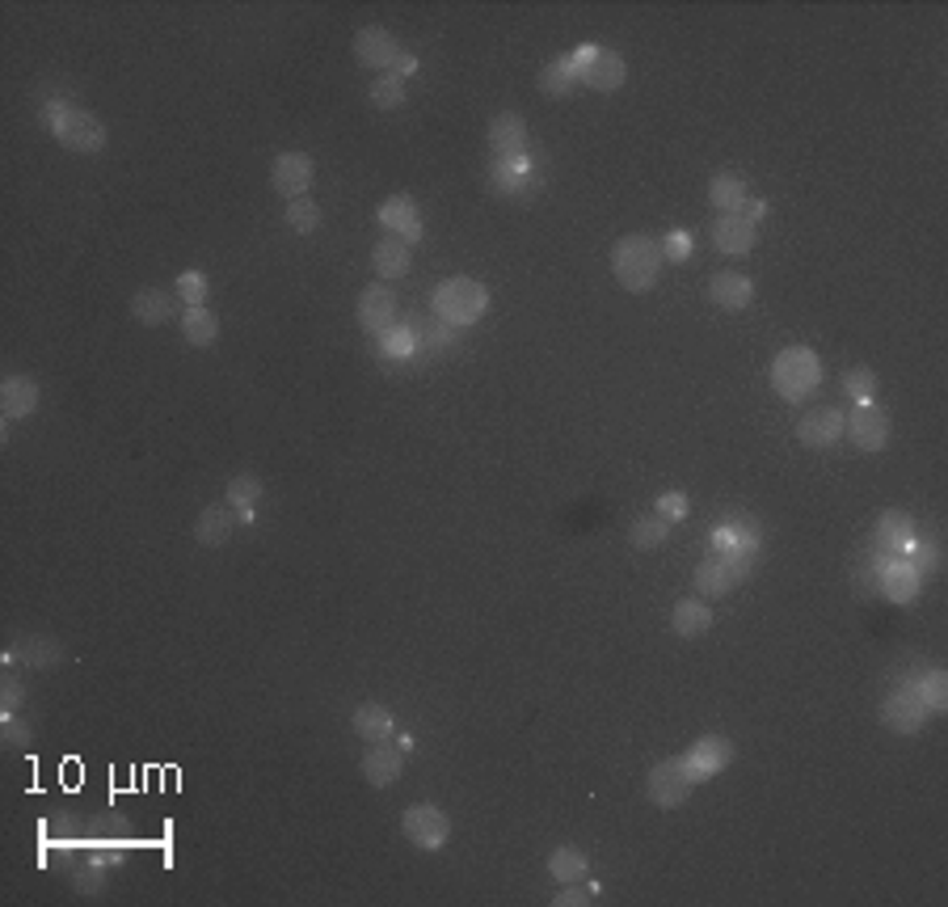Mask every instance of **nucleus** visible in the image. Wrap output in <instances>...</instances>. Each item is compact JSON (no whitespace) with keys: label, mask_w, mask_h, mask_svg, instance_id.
Listing matches in <instances>:
<instances>
[{"label":"nucleus","mask_w":948,"mask_h":907,"mask_svg":"<svg viewBox=\"0 0 948 907\" xmlns=\"http://www.w3.org/2000/svg\"><path fill=\"white\" fill-rule=\"evenodd\" d=\"M663 245H658V237H649V232H629V237H620L616 245H611V275H616V283L624 288V292H649L654 283H658V275H663Z\"/></svg>","instance_id":"1"},{"label":"nucleus","mask_w":948,"mask_h":907,"mask_svg":"<svg viewBox=\"0 0 948 907\" xmlns=\"http://www.w3.org/2000/svg\"><path fill=\"white\" fill-rule=\"evenodd\" d=\"M42 128L51 131L63 148H72V153H81V157L101 153L106 140H110V131H106V123L97 119L94 110L72 106V101H51V106L42 110Z\"/></svg>","instance_id":"2"},{"label":"nucleus","mask_w":948,"mask_h":907,"mask_svg":"<svg viewBox=\"0 0 948 907\" xmlns=\"http://www.w3.org/2000/svg\"><path fill=\"white\" fill-rule=\"evenodd\" d=\"M430 313L451 329L473 325L489 313V288L481 279H469V275H451L430 292Z\"/></svg>","instance_id":"3"},{"label":"nucleus","mask_w":948,"mask_h":907,"mask_svg":"<svg viewBox=\"0 0 948 907\" xmlns=\"http://www.w3.org/2000/svg\"><path fill=\"white\" fill-rule=\"evenodd\" d=\"M822 385V359L810 347H785L780 355L771 359V389L780 392V401L801 406L810 392H818Z\"/></svg>","instance_id":"4"},{"label":"nucleus","mask_w":948,"mask_h":907,"mask_svg":"<svg viewBox=\"0 0 948 907\" xmlns=\"http://www.w3.org/2000/svg\"><path fill=\"white\" fill-rule=\"evenodd\" d=\"M573 64H578V81L586 89H595V94H616L624 85V76H629L624 56L611 51V47H599V43H582L573 51Z\"/></svg>","instance_id":"5"},{"label":"nucleus","mask_w":948,"mask_h":907,"mask_svg":"<svg viewBox=\"0 0 948 907\" xmlns=\"http://www.w3.org/2000/svg\"><path fill=\"white\" fill-rule=\"evenodd\" d=\"M746 575H751V553L713 549L695 566V591H700L704 600H721V595H729Z\"/></svg>","instance_id":"6"},{"label":"nucleus","mask_w":948,"mask_h":907,"mask_svg":"<svg viewBox=\"0 0 948 907\" xmlns=\"http://www.w3.org/2000/svg\"><path fill=\"white\" fill-rule=\"evenodd\" d=\"M401 832H405V841H410L413 848L439 852L442 844L451 841V819H447V810L435 807V802H413V807L401 814Z\"/></svg>","instance_id":"7"},{"label":"nucleus","mask_w":948,"mask_h":907,"mask_svg":"<svg viewBox=\"0 0 948 907\" xmlns=\"http://www.w3.org/2000/svg\"><path fill=\"white\" fill-rule=\"evenodd\" d=\"M733 755H738L733 739H726V735H700L679 760H683V769L692 773L695 785H704V781L721 777L729 764H733Z\"/></svg>","instance_id":"8"},{"label":"nucleus","mask_w":948,"mask_h":907,"mask_svg":"<svg viewBox=\"0 0 948 907\" xmlns=\"http://www.w3.org/2000/svg\"><path fill=\"white\" fill-rule=\"evenodd\" d=\"M692 789H695V781L692 773L683 769V760H658V764L649 769V777H645V798L663 810L683 807V802L692 798Z\"/></svg>","instance_id":"9"},{"label":"nucleus","mask_w":948,"mask_h":907,"mask_svg":"<svg viewBox=\"0 0 948 907\" xmlns=\"http://www.w3.org/2000/svg\"><path fill=\"white\" fill-rule=\"evenodd\" d=\"M354 60L372 72H397L405 60V47L397 43V34L388 26H363L354 34Z\"/></svg>","instance_id":"10"},{"label":"nucleus","mask_w":948,"mask_h":907,"mask_svg":"<svg viewBox=\"0 0 948 907\" xmlns=\"http://www.w3.org/2000/svg\"><path fill=\"white\" fill-rule=\"evenodd\" d=\"M843 435L852 439L855 452H885V444H889V414H885L882 406H855L848 422H843Z\"/></svg>","instance_id":"11"},{"label":"nucleus","mask_w":948,"mask_h":907,"mask_svg":"<svg viewBox=\"0 0 948 907\" xmlns=\"http://www.w3.org/2000/svg\"><path fill=\"white\" fill-rule=\"evenodd\" d=\"M397 309H401V300L392 288H384V283H372V288H363L358 292V304H354V317L363 325V334L367 338H379L388 325H397Z\"/></svg>","instance_id":"12"},{"label":"nucleus","mask_w":948,"mask_h":907,"mask_svg":"<svg viewBox=\"0 0 948 907\" xmlns=\"http://www.w3.org/2000/svg\"><path fill=\"white\" fill-rule=\"evenodd\" d=\"M313 178H316V165L313 157H304V153H279L275 165H270V186H275V195H283L287 203L308 195V191H313Z\"/></svg>","instance_id":"13"},{"label":"nucleus","mask_w":948,"mask_h":907,"mask_svg":"<svg viewBox=\"0 0 948 907\" xmlns=\"http://www.w3.org/2000/svg\"><path fill=\"white\" fill-rule=\"evenodd\" d=\"M376 220L388 237H401L405 245H417L422 232H426V225H422V207H417L410 195H388L384 203H379Z\"/></svg>","instance_id":"14"},{"label":"nucleus","mask_w":948,"mask_h":907,"mask_svg":"<svg viewBox=\"0 0 948 907\" xmlns=\"http://www.w3.org/2000/svg\"><path fill=\"white\" fill-rule=\"evenodd\" d=\"M758 241V225L746 211H729L713 220V245L726 254V258H746Z\"/></svg>","instance_id":"15"},{"label":"nucleus","mask_w":948,"mask_h":907,"mask_svg":"<svg viewBox=\"0 0 948 907\" xmlns=\"http://www.w3.org/2000/svg\"><path fill=\"white\" fill-rule=\"evenodd\" d=\"M843 422H848V414L835 410V406L810 410L805 419L797 422V439H801L805 448H814V452H826V448H835V444L843 439Z\"/></svg>","instance_id":"16"},{"label":"nucleus","mask_w":948,"mask_h":907,"mask_svg":"<svg viewBox=\"0 0 948 907\" xmlns=\"http://www.w3.org/2000/svg\"><path fill=\"white\" fill-rule=\"evenodd\" d=\"M927 717H932V710L919 701L915 688H894L882 705V722L889 730H898V735H915Z\"/></svg>","instance_id":"17"},{"label":"nucleus","mask_w":948,"mask_h":907,"mask_svg":"<svg viewBox=\"0 0 948 907\" xmlns=\"http://www.w3.org/2000/svg\"><path fill=\"white\" fill-rule=\"evenodd\" d=\"M527 144H532L527 123H523L514 110L494 114V123H489V148H494V161H519V157H527Z\"/></svg>","instance_id":"18"},{"label":"nucleus","mask_w":948,"mask_h":907,"mask_svg":"<svg viewBox=\"0 0 948 907\" xmlns=\"http://www.w3.org/2000/svg\"><path fill=\"white\" fill-rule=\"evenodd\" d=\"M401 773H405V747L367 743V751H363V781H367V785L388 789V785L401 781Z\"/></svg>","instance_id":"19"},{"label":"nucleus","mask_w":948,"mask_h":907,"mask_svg":"<svg viewBox=\"0 0 948 907\" xmlns=\"http://www.w3.org/2000/svg\"><path fill=\"white\" fill-rule=\"evenodd\" d=\"M38 397H42L38 380L22 376V372L4 376V380H0V419H4V422L31 419L34 410H38Z\"/></svg>","instance_id":"20"},{"label":"nucleus","mask_w":948,"mask_h":907,"mask_svg":"<svg viewBox=\"0 0 948 907\" xmlns=\"http://www.w3.org/2000/svg\"><path fill=\"white\" fill-rule=\"evenodd\" d=\"M236 507L232 503H216V507H203L198 519H194V536H198V545H207V549H220L232 541V532H236Z\"/></svg>","instance_id":"21"},{"label":"nucleus","mask_w":948,"mask_h":907,"mask_svg":"<svg viewBox=\"0 0 948 907\" xmlns=\"http://www.w3.org/2000/svg\"><path fill=\"white\" fill-rule=\"evenodd\" d=\"M708 300H713L721 313H742V309H751V300H755V283H751L746 275H738V270H721V275L708 279Z\"/></svg>","instance_id":"22"},{"label":"nucleus","mask_w":948,"mask_h":907,"mask_svg":"<svg viewBox=\"0 0 948 907\" xmlns=\"http://www.w3.org/2000/svg\"><path fill=\"white\" fill-rule=\"evenodd\" d=\"M178 295L165 292V288H139V292L131 295V317L139 325H148V329H157V325L173 322V313H178Z\"/></svg>","instance_id":"23"},{"label":"nucleus","mask_w":948,"mask_h":907,"mask_svg":"<svg viewBox=\"0 0 948 907\" xmlns=\"http://www.w3.org/2000/svg\"><path fill=\"white\" fill-rule=\"evenodd\" d=\"M350 726H354V735L363 739V743H388L392 735H397V717L388 705H379V701H363L354 717H350Z\"/></svg>","instance_id":"24"},{"label":"nucleus","mask_w":948,"mask_h":907,"mask_svg":"<svg viewBox=\"0 0 948 907\" xmlns=\"http://www.w3.org/2000/svg\"><path fill=\"white\" fill-rule=\"evenodd\" d=\"M413 245H405L401 237H384L376 241V250H372V266H376V275L384 283H397V279H405L413 266Z\"/></svg>","instance_id":"25"},{"label":"nucleus","mask_w":948,"mask_h":907,"mask_svg":"<svg viewBox=\"0 0 948 907\" xmlns=\"http://www.w3.org/2000/svg\"><path fill=\"white\" fill-rule=\"evenodd\" d=\"M915 545V519L907 511H885L877 519V549L885 557H902V553Z\"/></svg>","instance_id":"26"},{"label":"nucleus","mask_w":948,"mask_h":907,"mask_svg":"<svg viewBox=\"0 0 948 907\" xmlns=\"http://www.w3.org/2000/svg\"><path fill=\"white\" fill-rule=\"evenodd\" d=\"M708 198H713L717 216L746 211V203H751V182H746L742 173H713V182H708Z\"/></svg>","instance_id":"27"},{"label":"nucleus","mask_w":948,"mask_h":907,"mask_svg":"<svg viewBox=\"0 0 948 907\" xmlns=\"http://www.w3.org/2000/svg\"><path fill=\"white\" fill-rule=\"evenodd\" d=\"M670 625H674L679 638H704V633L713 629V608H708V600H704V595H683V600L674 604V613H670Z\"/></svg>","instance_id":"28"},{"label":"nucleus","mask_w":948,"mask_h":907,"mask_svg":"<svg viewBox=\"0 0 948 907\" xmlns=\"http://www.w3.org/2000/svg\"><path fill=\"white\" fill-rule=\"evenodd\" d=\"M882 591L894 604H911L919 595V570L907 557H889L882 566Z\"/></svg>","instance_id":"29"},{"label":"nucleus","mask_w":948,"mask_h":907,"mask_svg":"<svg viewBox=\"0 0 948 907\" xmlns=\"http://www.w3.org/2000/svg\"><path fill=\"white\" fill-rule=\"evenodd\" d=\"M182 338H186L190 347H216V338H220V317L203 304V309H186L182 313Z\"/></svg>","instance_id":"30"},{"label":"nucleus","mask_w":948,"mask_h":907,"mask_svg":"<svg viewBox=\"0 0 948 907\" xmlns=\"http://www.w3.org/2000/svg\"><path fill=\"white\" fill-rule=\"evenodd\" d=\"M539 89H544L548 98H569V94L578 89V64H573V56L548 60V64L539 68Z\"/></svg>","instance_id":"31"},{"label":"nucleus","mask_w":948,"mask_h":907,"mask_svg":"<svg viewBox=\"0 0 948 907\" xmlns=\"http://www.w3.org/2000/svg\"><path fill=\"white\" fill-rule=\"evenodd\" d=\"M489 178H494V191H498V195H523V191L532 186V161H527V157H519V161H494Z\"/></svg>","instance_id":"32"},{"label":"nucleus","mask_w":948,"mask_h":907,"mask_svg":"<svg viewBox=\"0 0 948 907\" xmlns=\"http://www.w3.org/2000/svg\"><path fill=\"white\" fill-rule=\"evenodd\" d=\"M548 874L557 878L561 886H566V882H582V878H586V852L573 848V844L552 848V852H548Z\"/></svg>","instance_id":"33"},{"label":"nucleus","mask_w":948,"mask_h":907,"mask_svg":"<svg viewBox=\"0 0 948 907\" xmlns=\"http://www.w3.org/2000/svg\"><path fill=\"white\" fill-rule=\"evenodd\" d=\"M410 325H413V338H417V351H422V355H442L447 347H455V338L447 334V325H442L439 317H435V322H430V317H410Z\"/></svg>","instance_id":"34"},{"label":"nucleus","mask_w":948,"mask_h":907,"mask_svg":"<svg viewBox=\"0 0 948 907\" xmlns=\"http://www.w3.org/2000/svg\"><path fill=\"white\" fill-rule=\"evenodd\" d=\"M9 658H22V663H31V667H56L63 658L60 642H51V638H22L17 646L9 650Z\"/></svg>","instance_id":"35"},{"label":"nucleus","mask_w":948,"mask_h":907,"mask_svg":"<svg viewBox=\"0 0 948 907\" xmlns=\"http://www.w3.org/2000/svg\"><path fill=\"white\" fill-rule=\"evenodd\" d=\"M376 351L384 359H410L417 351V338H413V325L410 322H397L388 325L384 334L376 338Z\"/></svg>","instance_id":"36"},{"label":"nucleus","mask_w":948,"mask_h":907,"mask_svg":"<svg viewBox=\"0 0 948 907\" xmlns=\"http://www.w3.org/2000/svg\"><path fill=\"white\" fill-rule=\"evenodd\" d=\"M666 536H670V523H666L663 516H641L636 523H632V532H629L632 549H645V553L663 549Z\"/></svg>","instance_id":"37"},{"label":"nucleus","mask_w":948,"mask_h":907,"mask_svg":"<svg viewBox=\"0 0 948 907\" xmlns=\"http://www.w3.org/2000/svg\"><path fill=\"white\" fill-rule=\"evenodd\" d=\"M372 106L376 110H401L405 106V76L401 72H379L372 85Z\"/></svg>","instance_id":"38"},{"label":"nucleus","mask_w":948,"mask_h":907,"mask_svg":"<svg viewBox=\"0 0 948 907\" xmlns=\"http://www.w3.org/2000/svg\"><path fill=\"white\" fill-rule=\"evenodd\" d=\"M915 692H919V701H923V705H927L932 713L948 710V676L940 672V667L923 672V676L915 680Z\"/></svg>","instance_id":"39"},{"label":"nucleus","mask_w":948,"mask_h":907,"mask_svg":"<svg viewBox=\"0 0 948 907\" xmlns=\"http://www.w3.org/2000/svg\"><path fill=\"white\" fill-rule=\"evenodd\" d=\"M173 295H178L186 309H203V304H207V295H211V283H207V275H203V270H182V275H178V283H173Z\"/></svg>","instance_id":"40"},{"label":"nucleus","mask_w":948,"mask_h":907,"mask_svg":"<svg viewBox=\"0 0 948 907\" xmlns=\"http://www.w3.org/2000/svg\"><path fill=\"white\" fill-rule=\"evenodd\" d=\"M843 389H848V397H852L855 406H868L873 392H877V372H873L868 363H855V367L843 372Z\"/></svg>","instance_id":"41"},{"label":"nucleus","mask_w":948,"mask_h":907,"mask_svg":"<svg viewBox=\"0 0 948 907\" xmlns=\"http://www.w3.org/2000/svg\"><path fill=\"white\" fill-rule=\"evenodd\" d=\"M287 225H291V232H300V237H313L316 228H320V207L313 203V195L287 203Z\"/></svg>","instance_id":"42"},{"label":"nucleus","mask_w":948,"mask_h":907,"mask_svg":"<svg viewBox=\"0 0 948 907\" xmlns=\"http://www.w3.org/2000/svg\"><path fill=\"white\" fill-rule=\"evenodd\" d=\"M257 498H262V482H257L253 473H241V477L228 482V503L241 511V519H250V507Z\"/></svg>","instance_id":"43"},{"label":"nucleus","mask_w":948,"mask_h":907,"mask_svg":"<svg viewBox=\"0 0 948 907\" xmlns=\"http://www.w3.org/2000/svg\"><path fill=\"white\" fill-rule=\"evenodd\" d=\"M658 245H663V258L674 262V266H679V262H692V254H695V237L688 232V228H670Z\"/></svg>","instance_id":"44"},{"label":"nucleus","mask_w":948,"mask_h":907,"mask_svg":"<svg viewBox=\"0 0 948 907\" xmlns=\"http://www.w3.org/2000/svg\"><path fill=\"white\" fill-rule=\"evenodd\" d=\"M688 511H692V503H688V494H683V489L658 494V503H654V516H663L666 523H679V519H688Z\"/></svg>","instance_id":"45"},{"label":"nucleus","mask_w":948,"mask_h":907,"mask_svg":"<svg viewBox=\"0 0 948 907\" xmlns=\"http://www.w3.org/2000/svg\"><path fill=\"white\" fill-rule=\"evenodd\" d=\"M0 739L9 747H26L31 743V726L17 713H0Z\"/></svg>","instance_id":"46"},{"label":"nucleus","mask_w":948,"mask_h":907,"mask_svg":"<svg viewBox=\"0 0 948 907\" xmlns=\"http://www.w3.org/2000/svg\"><path fill=\"white\" fill-rule=\"evenodd\" d=\"M595 895H599V886L591 882V886H578V882H566V891L561 895H552V907H582V904H595Z\"/></svg>","instance_id":"47"},{"label":"nucleus","mask_w":948,"mask_h":907,"mask_svg":"<svg viewBox=\"0 0 948 907\" xmlns=\"http://www.w3.org/2000/svg\"><path fill=\"white\" fill-rule=\"evenodd\" d=\"M22 705H26V688H22V680L0 684V713H17Z\"/></svg>","instance_id":"48"},{"label":"nucleus","mask_w":948,"mask_h":907,"mask_svg":"<svg viewBox=\"0 0 948 907\" xmlns=\"http://www.w3.org/2000/svg\"><path fill=\"white\" fill-rule=\"evenodd\" d=\"M76 891H85V895H97V891H101V874H97V870H85V874H76Z\"/></svg>","instance_id":"49"},{"label":"nucleus","mask_w":948,"mask_h":907,"mask_svg":"<svg viewBox=\"0 0 948 907\" xmlns=\"http://www.w3.org/2000/svg\"><path fill=\"white\" fill-rule=\"evenodd\" d=\"M746 216H751V220H763V216H767V203H763V198H751V203H746Z\"/></svg>","instance_id":"50"}]
</instances>
